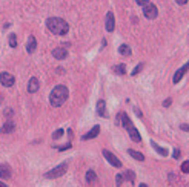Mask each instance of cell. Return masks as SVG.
<instances>
[{
    "label": "cell",
    "mask_w": 189,
    "mask_h": 187,
    "mask_svg": "<svg viewBox=\"0 0 189 187\" xmlns=\"http://www.w3.org/2000/svg\"><path fill=\"white\" fill-rule=\"evenodd\" d=\"M180 155H182V152H180L178 149H175V150H174V158H175V159H178V158H180Z\"/></svg>",
    "instance_id": "29"
},
{
    "label": "cell",
    "mask_w": 189,
    "mask_h": 187,
    "mask_svg": "<svg viewBox=\"0 0 189 187\" xmlns=\"http://www.w3.org/2000/svg\"><path fill=\"white\" fill-rule=\"evenodd\" d=\"M62 135H63V129H57L52 133V140H59V138H62Z\"/></svg>",
    "instance_id": "25"
},
{
    "label": "cell",
    "mask_w": 189,
    "mask_h": 187,
    "mask_svg": "<svg viewBox=\"0 0 189 187\" xmlns=\"http://www.w3.org/2000/svg\"><path fill=\"white\" fill-rule=\"evenodd\" d=\"M14 129H15V124H14L11 120H8V121L3 124V126H2V129H0V132H2V133H11Z\"/></svg>",
    "instance_id": "15"
},
{
    "label": "cell",
    "mask_w": 189,
    "mask_h": 187,
    "mask_svg": "<svg viewBox=\"0 0 189 187\" xmlns=\"http://www.w3.org/2000/svg\"><path fill=\"white\" fill-rule=\"evenodd\" d=\"M0 83H2L5 87H11L15 83V78L10 72H2V74H0Z\"/></svg>",
    "instance_id": "7"
},
{
    "label": "cell",
    "mask_w": 189,
    "mask_h": 187,
    "mask_svg": "<svg viewBox=\"0 0 189 187\" xmlns=\"http://www.w3.org/2000/svg\"><path fill=\"white\" fill-rule=\"evenodd\" d=\"M140 187H148L146 184H140Z\"/></svg>",
    "instance_id": "37"
},
{
    "label": "cell",
    "mask_w": 189,
    "mask_h": 187,
    "mask_svg": "<svg viewBox=\"0 0 189 187\" xmlns=\"http://www.w3.org/2000/svg\"><path fill=\"white\" fill-rule=\"evenodd\" d=\"M10 46L11 48H17V35L15 34L10 35Z\"/></svg>",
    "instance_id": "23"
},
{
    "label": "cell",
    "mask_w": 189,
    "mask_h": 187,
    "mask_svg": "<svg viewBox=\"0 0 189 187\" xmlns=\"http://www.w3.org/2000/svg\"><path fill=\"white\" fill-rule=\"evenodd\" d=\"M105 28L108 32H112L115 29V17L112 14V11H109L106 14V19H105Z\"/></svg>",
    "instance_id": "8"
},
{
    "label": "cell",
    "mask_w": 189,
    "mask_h": 187,
    "mask_svg": "<svg viewBox=\"0 0 189 187\" xmlns=\"http://www.w3.org/2000/svg\"><path fill=\"white\" fill-rule=\"evenodd\" d=\"M97 114L100 115V117H108V112H106V103H105V100H98V103H97Z\"/></svg>",
    "instance_id": "14"
},
{
    "label": "cell",
    "mask_w": 189,
    "mask_h": 187,
    "mask_svg": "<svg viewBox=\"0 0 189 187\" xmlns=\"http://www.w3.org/2000/svg\"><path fill=\"white\" fill-rule=\"evenodd\" d=\"M119 52H120L122 55L128 57V55H131V48L128 46V44H122V46L119 48Z\"/></svg>",
    "instance_id": "21"
},
{
    "label": "cell",
    "mask_w": 189,
    "mask_h": 187,
    "mask_svg": "<svg viewBox=\"0 0 189 187\" xmlns=\"http://www.w3.org/2000/svg\"><path fill=\"white\" fill-rule=\"evenodd\" d=\"M122 183H123V175H117L115 176V184H117V187H120Z\"/></svg>",
    "instance_id": "27"
},
{
    "label": "cell",
    "mask_w": 189,
    "mask_h": 187,
    "mask_svg": "<svg viewBox=\"0 0 189 187\" xmlns=\"http://www.w3.org/2000/svg\"><path fill=\"white\" fill-rule=\"evenodd\" d=\"M119 118H120V124H123V127H125L126 130H128L131 140H132V141H136V143H140V141H141V137H140L138 130L136 129V126L132 124L131 118L128 117V114L120 112V114H119Z\"/></svg>",
    "instance_id": "3"
},
{
    "label": "cell",
    "mask_w": 189,
    "mask_h": 187,
    "mask_svg": "<svg viewBox=\"0 0 189 187\" xmlns=\"http://www.w3.org/2000/svg\"><path fill=\"white\" fill-rule=\"evenodd\" d=\"M143 68H145V65H143V63H140V65H137L136 68H134V71H132V72H131V75H132V77H136V75H137V74L140 72V71H141Z\"/></svg>",
    "instance_id": "24"
},
{
    "label": "cell",
    "mask_w": 189,
    "mask_h": 187,
    "mask_svg": "<svg viewBox=\"0 0 189 187\" xmlns=\"http://www.w3.org/2000/svg\"><path fill=\"white\" fill-rule=\"evenodd\" d=\"M46 26H48V29L56 35H65L69 31V25L63 19H60V17H49L46 20Z\"/></svg>",
    "instance_id": "2"
},
{
    "label": "cell",
    "mask_w": 189,
    "mask_h": 187,
    "mask_svg": "<svg viewBox=\"0 0 189 187\" xmlns=\"http://www.w3.org/2000/svg\"><path fill=\"white\" fill-rule=\"evenodd\" d=\"M0 187H8V186H6V184H3L2 181H0Z\"/></svg>",
    "instance_id": "36"
},
{
    "label": "cell",
    "mask_w": 189,
    "mask_h": 187,
    "mask_svg": "<svg viewBox=\"0 0 189 187\" xmlns=\"http://www.w3.org/2000/svg\"><path fill=\"white\" fill-rule=\"evenodd\" d=\"M128 154L134 158V159H137V161H145V155L143 154H140V152H137V150H134V149H129L128 150Z\"/></svg>",
    "instance_id": "16"
},
{
    "label": "cell",
    "mask_w": 189,
    "mask_h": 187,
    "mask_svg": "<svg viewBox=\"0 0 189 187\" xmlns=\"http://www.w3.org/2000/svg\"><path fill=\"white\" fill-rule=\"evenodd\" d=\"M86 181H88L89 184L97 181V175H95L94 170H88V172H86Z\"/></svg>",
    "instance_id": "20"
},
{
    "label": "cell",
    "mask_w": 189,
    "mask_h": 187,
    "mask_svg": "<svg viewBox=\"0 0 189 187\" xmlns=\"http://www.w3.org/2000/svg\"><path fill=\"white\" fill-rule=\"evenodd\" d=\"M180 129H182V130H186V132H189V124H182V126H180Z\"/></svg>",
    "instance_id": "31"
},
{
    "label": "cell",
    "mask_w": 189,
    "mask_h": 187,
    "mask_svg": "<svg viewBox=\"0 0 189 187\" xmlns=\"http://www.w3.org/2000/svg\"><path fill=\"white\" fill-rule=\"evenodd\" d=\"M12 109H6V112H5V115H6V117H12Z\"/></svg>",
    "instance_id": "32"
},
{
    "label": "cell",
    "mask_w": 189,
    "mask_h": 187,
    "mask_svg": "<svg viewBox=\"0 0 189 187\" xmlns=\"http://www.w3.org/2000/svg\"><path fill=\"white\" fill-rule=\"evenodd\" d=\"M180 169H182V172H183V173H189V161H185Z\"/></svg>",
    "instance_id": "26"
},
{
    "label": "cell",
    "mask_w": 189,
    "mask_h": 187,
    "mask_svg": "<svg viewBox=\"0 0 189 187\" xmlns=\"http://www.w3.org/2000/svg\"><path fill=\"white\" fill-rule=\"evenodd\" d=\"M143 14H145V17L146 19H149V20H154L155 17L158 15V9H157V6L154 5V3H148V5H145L143 6Z\"/></svg>",
    "instance_id": "5"
},
{
    "label": "cell",
    "mask_w": 189,
    "mask_h": 187,
    "mask_svg": "<svg viewBox=\"0 0 189 187\" xmlns=\"http://www.w3.org/2000/svg\"><path fill=\"white\" fill-rule=\"evenodd\" d=\"M0 178H3V180L11 178V169H8L6 166H0Z\"/></svg>",
    "instance_id": "17"
},
{
    "label": "cell",
    "mask_w": 189,
    "mask_h": 187,
    "mask_svg": "<svg viewBox=\"0 0 189 187\" xmlns=\"http://www.w3.org/2000/svg\"><path fill=\"white\" fill-rule=\"evenodd\" d=\"M52 55H54V58H57V60H65L68 57V51L60 46V48H56L52 51Z\"/></svg>",
    "instance_id": "10"
},
{
    "label": "cell",
    "mask_w": 189,
    "mask_h": 187,
    "mask_svg": "<svg viewBox=\"0 0 189 187\" xmlns=\"http://www.w3.org/2000/svg\"><path fill=\"white\" fill-rule=\"evenodd\" d=\"M35 48H37V40H35L34 35H29L28 43H26V51H28V54H32L35 51Z\"/></svg>",
    "instance_id": "13"
},
{
    "label": "cell",
    "mask_w": 189,
    "mask_h": 187,
    "mask_svg": "<svg viewBox=\"0 0 189 187\" xmlns=\"http://www.w3.org/2000/svg\"><path fill=\"white\" fill-rule=\"evenodd\" d=\"M134 112H136V114L138 115V117H143V114H141V111H138L137 108H134Z\"/></svg>",
    "instance_id": "35"
},
{
    "label": "cell",
    "mask_w": 189,
    "mask_h": 187,
    "mask_svg": "<svg viewBox=\"0 0 189 187\" xmlns=\"http://www.w3.org/2000/svg\"><path fill=\"white\" fill-rule=\"evenodd\" d=\"M103 156L106 158V161L109 163V164H112L114 167H122V161L119 158H117L114 154H111L109 150H106V149H103Z\"/></svg>",
    "instance_id": "6"
},
{
    "label": "cell",
    "mask_w": 189,
    "mask_h": 187,
    "mask_svg": "<svg viewBox=\"0 0 189 187\" xmlns=\"http://www.w3.org/2000/svg\"><path fill=\"white\" fill-rule=\"evenodd\" d=\"M69 147H71V143H68L66 146H62V147H60L59 150H66V149H69Z\"/></svg>",
    "instance_id": "34"
},
{
    "label": "cell",
    "mask_w": 189,
    "mask_h": 187,
    "mask_svg": "<svg viewBox=\"0 0 189 187\" xmlns=\"http://www.w3.org/2000/svg\"><path fill=\"white\" fill-rule=\"evenodd\" d=\"M98 133H100V126H94L88 133H85V135L82 137V140H83V141H86V140H92V138H95V137L98 135Z\"/></svg>",
    "instance_id": "11"
},
{
    "label": "cell",
    "mask_w": 189,
    "mask_h": 187,
    "mask_svg": "<svg viewBox=\"0 0 189 187\" xmlns=\"http://www.w3.org/2000/svg\"><path fill=\"white\" fill-rule=\"evenodd\" d=\"M68 95H69V91H68L66 86H63V84L56 86L51 91V94H49V103H51V106H54V108H60V106L66 101Z\"/></svg>",
    "instance_id": "1"
},
{
    "label": "cell",
    "mask_w": 189,
    "mask_h": 187,
    "mask_svg": "<svg viewBox=\"0 0 189 187\" xmlns=\"http://www.w3.org/2000/svg\"><path fill=\"white\" fill-rule=\"evenodd\" d=\"M151 146L154 147V149L157 150V154H160L161 156H168V149H165V147H160L157 143H154V141H151Z\"/></svg>",
    "instance_id": "18"
},
{
    "label": "cell",
    "mask_w": 189,
    "mask_h": 187,
    "mask_svg": "<svg viewBox=\"0 0 189 187\" xmlns=\"http://www.w3.org/2000/svg\"><path fill=\"white\" fill-rule=\"evenodd\" d=\"M123 178H126V180H129L131 183H134V181H136V175H134V172H131V170H126V172H125V175H123Z\"/></svg>",
    "instance_id": "22"
},
{
    "label": "cell",
    "mask_w": 189,
    "mask_h": 187,
    "mask_svg": "<svg viewBox=\"0 0 189 187\" xmlns=\"http://www.w3.org/2000/svg\"><path fill=\"white\" fill-rule=\"evenodd\" d=\"M39 87H40L39 80L35 78V77H32V78L29 80V83H28V92H29V94H34V92L39 91Z\"/></svg>",
    "instance_id": "12"
},
{
    "label": "cell",
    "mask_w": 189,
    "mask_h": 187,
    "mask_svg": "<svg viewBox=\"0 0 189 187\" xmlns=\"http://www.w3.org/2000/svg\"><path fill=\"white\" fill-rule=\"evenodd\" d=\"M188 71H189V61H188V63H186V65H183V66H182V68H180V69L177 71V72L174 74V78H172V81H174V83L177 84V83L180 81V80H182V78H183V75H185V74L188 72Z\"/></svg>",
    "instance_id": "9"
},
{
    "label": "cell",
    "mask_w": 189,
    "mask_h": 187,
    "mask_svg": "<svg viewBox=\"0 0 189 187\" xmlns=\"http://www.w3.org/2000/svg\"><path fill=\"white\" fill-rule=\"evenodd\" d=\"M136 2H137L140 6H145V5H148V3H149V0H136Z\"/></svg>",
    "instance_id": "28"
},
{
    "label": "cell",
    "mask_w": 189,
    "mask_h": 187,
    "mask_svg": "<svg viewBox=\"0 0 189 187\" xmlns=\"http://www.w3.org/2000/svg\"><path fill=\"white\" fill-rule=\"evenodd\" d=\"M112 71L117 74V75H125L126 74V66L123 65V63H120V65H115L114 68H112Z\"/></svg>",
    "instance_id": "19"
},
{
    "label": "cell",
    "mask_w": 189,
    "mask_h": 187,
    "mask_svg": "<svg viewBox=\"0 0 189 187\" xmlns=\"http://www.w3.org/2000/svg\"><path fill=\"white\" fill-rule=\"evenodd\" d=\"M175 3H178V5H186L188 0H175Z\"/></svg>",
    "instance_id": "33"
},
{
    "label": "cell",
    "mask_w": 189,
    "mask_h": 187,
    "mask_svg": "<svg viewBox=\"0 0 189 187\" xmlns=\"http://www.w3.org/2000/svg\"><path fill=\"white\" fill-rule=\"evenodd\" d=\"M66 169H68V164H66V163H62L60 166L54 167L52 170H49V172L45 173V178H48V180H54V178H59V176H62V175H65V173H66Z\"/></svg>",
    "instance_id": "4"
},
{
    "label": "cell",
    "mask_w": 189,
    "mask_h": 187,
    "mask_svg": "<svg viewBox=\"0 0 189 187\" xmlns=\"http://www.w3.org/2000/svg\"><path fill=\"white\" fill-rule=\"evenodd\" d=\"M171 103H172V100H171V98H168V100H165L163 106H165V108H169V106H171Z\"/></svg>",
    "instance_id": "30"
}]
</instances>
